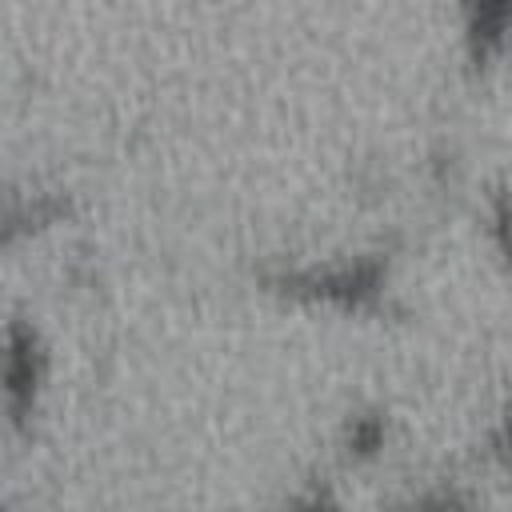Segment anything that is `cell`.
Instances as JSON below:
<instances>
[{
  "label": "cell",
  "mask_w": 512,
  "mask_h": 512,
  "mask_svg": "<svg viewBox=\"0 0 512 512\" xmlns=\"http://www.w3.org/2000/svg\"><path fill=\"white\" fill-rule=\"evenodd\" d=\"M4 380H8V392L16 400V408L28 404L32 396V384H36V340L32 332L16 328L12 340H8V352H4Z\"/></svg>",
  "instance_id": "1"
},
{
  "label": "cell",
  "mask_w": 512,
  "mask_h": 512,
  "mask_svg": "<svg viewBox=\"0 0 512 512\" xmlns=\"http://www.w3.org/2000/svg\"><path fill=\"white\" fill-rule=\"evenodd\" d=\"M308 512H328V508H320V504H312V508H308Z\"/></svg>",
  "instance_id": "2"
}]
</instances>
